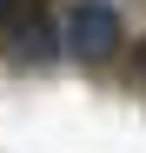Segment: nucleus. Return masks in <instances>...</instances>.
<instances>
[{
    "label": "nucleus",
    "instance_id": "nucleus-1",
    "mask_svg": "<svg viewBox=\"0 0 146 153\" xmlns=\"http://www.w3.org/2000/svg\"><path fill=\"white\" fill-rule=\"evenodd\" d=\"M60 40H66V53L86 60V67L93 60H113L119 53V13L106 7V0H80V7H66V33Z\"/></svg>",
    "mask_w": 146,
    "mask_h": 153
},
{
    "label": "nucleus",
    "instance_id": "nucleus-2",
    "mask_svg": "<svg viewBox=\"0 0 146 153\" xmlns=\"http://www.w3.org/2000/svg\"><path fill=\"white\" fill-rule=\"evenodd\" d=\"M20 13H27V7H20V0H0V33H7L13 20H20Z\"/></svg>",
    "mask_w": 146,
    "mask_h": 153
},
{
    "label": "nucleus",
    "instance_id": "nucleus-3",
    "mask_svg": "<svg viewBox=\"0 0 146 153\" xmlns=\"http://www.w3.org/2000/svg\"><path fill=\"white\" fill-rule=\"evenodd\" d=\"M139 80H146V40H139Z\"/></svg>",
    "mask_w": 146,
    "mask_h": 153
}]
</instances>
